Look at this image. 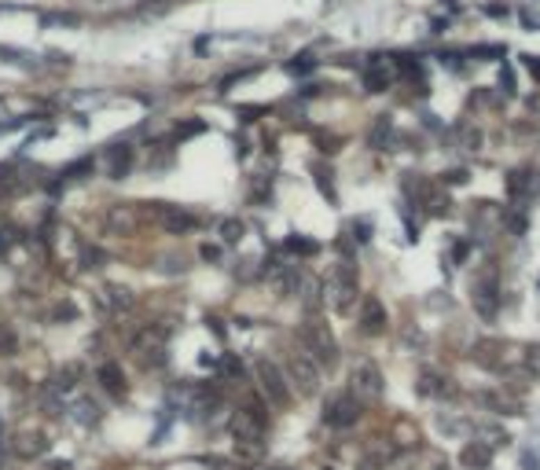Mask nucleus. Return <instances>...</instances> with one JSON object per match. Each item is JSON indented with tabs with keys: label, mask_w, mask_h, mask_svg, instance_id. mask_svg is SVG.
Segmentation results:
<instances>
[{
	"label": "nucleus",
	"mask_w": 540,
	"mask_h": 470,
	"mask_svg": "<svg viewBox=\"0 0 540 470\" xmlns=\"http://www.w3.org/2000/svg\"><path fill=\"white\" fill-rule=\"evenodd\" d=\"M302 349L313 357L316 364H334V357H338V346H334V338H331V331H327V323H320V320H305L302 323Z\"/></svg>",
	"instance_id": "f257e3e1"
},
{
	"label": "nucleus",
	"mask_w": 540,
	"mask_h": 470,
	"mask_svg": "<svg viewBox=\"0 0 540 470\" xmlns=\"http://www.w3.org/2000/svg\"><path fill=\"white\" fill-rule=\"evenodd\" d=\"M357 291H360L357 265L345 257V261H338V268H334V276H331V305L338 312H350L353 302H357Z\"/></svg>",
	"instance_id": "f03ea898"
},
{
	"label": "nucleus",
	"mask_w": 540,
	"mask_h": 470,
	"mask_svg": "<svg viewBox=\"0 0 540 470\" xmlns=\"http://www.w3.org/2000/svg\"><path fill=\"white\" fill-rule=\"evenodd\" d=\"M287 375H291V382L298 386V394H305V397H313L320 389V364L309 357L305 349H294L287 357Z\"/></svg>",
	"instance_id": "7ed1b4c3"
},
{
	"label": "nucleus",
	"mask_w": 540,
	"mask_h": 470,
	"mask_svg": "<svg viewBox=\"0 0 540 470\" xmlns=\"http://www.w3.org/2000/svg\"><path fill=\"white\" fill-rule=\"evenodd\" d=\"M254 375H257V382H261V394L268 397V404L287 408V404H291V389H287V378H283V371L276 368V364L261 357L254 364Z\"/></svg>",
	"instance_id": "20e7f679"
},
{
	"label": "nucleus",
	"mask_w": 540,
	"mask_h": 470,
	"mask_svg": "<svg viewBox=\"0 0 540 470\" xmlns=\"http://www.w3.org/2000/svg\"><path fill=\"white\" fill-rule=\"evenodd\" d=\"M265 408L261 404H247L243 412L231 415V437H236V445H247V441H261L265 437Z\"/></svg>",
	"instance_id": "39448f33"
},
{
	"label": "nucleus",
	"mask_w": 540,
	"mask_h": 470,
	"mask_svg": "<svg viewBox=\"0 0 540 470\" xmlns=\"http://www.w3.org/2000/svg\"><path fill=\"white\" fill-rule=\"evenodd\" d=\"M350 394L360 404L382 397V371L371 360H364V364H357V368H353V375H350Z\"/></svg>",
	"instance_id": "423d86ee"
},
{
	"label": "nucleus",
	"mask_w": 540,
	"mask_h": 470,
	"mask_svg": "<svg viewBox=\"0 0 540 470\" xmlns=\"http://www.w3.org/2000/svg\"><path fill=\"white\" fill-rule=\"evenodd\" d=\"M360 415H364V404H360L353 394H334L327 400V408H324V423L334 426V430H345V426H353Z\"/></svg>",
	"instance_id": "0eeeda50"
},
{
	"label": "nucleus",
	"mask_w": 540,
	"mask_h": 470,
	"mask_svg": "<svg viewBox=\"0 0 540 470\" xmlns=\"http://www.w3.org/2000/svg\"><path fill=\"white\" fill-rule=\"evenodd\" d=\"M133 352H136V360L144 364V368H158V364H165V331H144L133 342Z\"/></svg>",
	"instance_id": "6e6552de"
},
{
	"label": "nucleus",
	"mask_w": 540,
	"mask_h": 470,
	"mask_svg": "<svg viewBox=\"0 0 540 470\" xmlns=\"http://www.w3.org/2000/svg\"><path fill=\"white\" fill-rule=\"evenodd\" d=\"M154 217H158V225H162L165 232H173V235H184V232H191V228L199 225V220L191 217L188 210H180V206H165V202H158Z\"/></svg>",
	"instance_id": "1a4fd4ad"
},
{
	"label": "nucleus",
	"mask_w": 540,
	"mask_h": 470,
	"mask_svg": "<svg viewBox=\"0 0 540 470\" xmlns=\"http://www.w3.org/2000/svg\"><path fill=\"white\" fill-rule=\"evenodd\" d=\"M493 463V448H489V441H467V445L459 448V467L463 470H485Z\"/></svg>",
	"instance_id": "9d476101"
},
{
	"label": "nucleus",
	"mask_w": 540,
	"mask_h": 470,
	"mask_svg": "<svg viewBox=\"0 0 540 470\" xmlns=\"http://www.w3.org/2000/svg\"><path fill=\"white\" fill-rule=\"evenodd\" d=\"M496 305H500L496 283H474V309H478V316L482 320H493L496 316Z\"/></svg>",
	"instance_id": "9b49d317"
},
{
	"label": "nucleus",
	"mask_w": 540,
	"mask_h": 470,
	"mask_svg": "<svg viewBox=\"0 0 540 470\" xmlns=\"http://www.w3.org/2000/svg\"><path fill=\"white\" fill-rule=\"evenodd\" d=\"M360 331L364 334H382L386 331V309L379 298H368L364 302V323H360Z\"/></svg>",
	"instance_id": "f8f14e48"
},
{
	"label": "nucleus",
	"mask_w": 540,
	"mask_h": 470,
	"mask_svg": "<svg viewBox=\"0 0 540 470\" xmlns=\"http://www.w3.org/2000/svg\"><path fill=\"white\" fill-rule=\"evenodd\" d=\"M364 85H368V92H386V88H390V67H386V56L371 59V67L364 74Z\"/></svg>",
	"instance_id": "ddd939ff"
},
{
	"label": "nucleus",
	"mask_w": 540,
	"mask_h": 470,
	"mask_svg": "<svg viewBox=\"0 0 540 470\" xmlns=\"http://www.w3.org/2000/svg\"><path fill=\"white\" fill-rule=\"evenodd\" d=\"M99 382H103V389H107V394H114V397L125 394V378H122V368H118V364H103V368H99Z\"/></svg>",
	"instance_id": "4468645a"
},
{
	"label": "nucleus",
	"mask_w": 540,
	"mask_h": 470,
	"mask_svg": "<svg viewBox=\"0 0 540 470\" xmlns=\"http://www.w3.org/2000/svg\"><path fill=\"white\" fill-rule=\"evenodd\" d=\"M44 448H48L44 434H22V437L15 441V452L22 455V460H30V455H41Z\"/></svg>",
	"instance_id": "2eb2a0df"
},
{
	"label": "nucleus",
	"mask_w": 540,
	"mask_h": 470,
	"mask_svg": "<svg viewBox=\"0 0 540 470\" xmlns=\"http://www.w3.org/2000/svg\"><path fill=\"white\" fill-rule=\"evenodd\" d=\"M419 394L423 397H445L448 386H445V378L437 375V371H423L419 375Z\"/></svg>",
	"instance_id": "dca6fc26"
},
{
	"label": "nucleus",
	"mask_w": 540,
	"mask_h": 470,
	"mask_svg": "<svg viewBox=\"0 0 540 470\" xmlns=\"http://www.w3.org/2000/svg\"><path fill=\"white\" fill-rule=\"evenodd\" d=\"M129 165H133V151H129L125 143H122V147H111V177L122 180L129 173Z\"/></svg>",
	"instance_id": "f3484780"
},
{
	"label": "nucleus",
	"mask_w": 540,
	"mask_h": 470,
	"mask_svg": "<svg viewBox=\"0 0 540 470\" xmlns=\"http://www.w3.org/2000/svg\"><path fill=\"white\" fill-rule=\"evenodd\" d=\"M386 140H390V118L379 114V118H375V125H371V133H368V143L382 151V147H386Z\"/></svg>",
	"instance_id": "a211bd4d"
},
{
	"label": "nucleus",
	"mask_w": 540,
	"mask_h": 470,
	"mask_svg": "<svg viewBox=\"0 0 540 470\" xmlns=\"http://www.w3.org/2000/svg\"><path fill=\"white\" fill-rule=\"evenodd\" d=\"M500 352H504V346H500V342H482L478 346V360L489 364V368H504V357H500Z\"/></svg>",
	"instance_id": "6ab92c4d"
},
{
	"label": "nucleus",
	"mask_w": 540,
	"mask_h": 470,
	"mask_svg": "<svg viewBox=\"0 0 540 470\" xmlns=\"http://www.w3.org/2000/svg\"><path fill=\"white\" fill-rule=\"evenodd\" d=\"M393 460V445H375V448H368V467L371 470H379Z\"/></svg>",
	"instance_id": "aec40b11"
},
{
	"label": "nucleus",
	"mask_w": 540,
	"mask_h": 470,
	"mask_svg": "<svg viewBox=\"0 0 540 470\" xmlns=\"http://www.w3.org/2000/svg\"><path fill=\"white\" fill-rule=\"evenodd\" d=\"M507 191L511 195H525V191H530V173H525V169H514V173L507 177Z\"/></svg>",
	"instance_id": "412c9836"
},
{
	"label": "nucleus",
	"mask_w": 540,
	"mask_h": 470,
	"mask_svg": "<svg viewBox=\"0 0 540 470\" xmlns=\"http://www.w3.org/2000/svg\"><path fill=\"white\" fill-rule=\"evenodd\" d=\"M221 239L224 243H239L243 239V220H236V217L221 220Z\"/></svg>",
	"instance_id": "4be33fe9"
},
{
	"label": "nucleus",
	"mask_w": 540,
	"mask_h": 470,
	"mask_svg": "<svg viewBox=\"0 0 540 470\" xmlns=\"http://www.w3.org/2000/svg\"><path fill=\"white\" fill-rule=\"evenodd\" d=\"M107 302L114 309H129V305H133V294H129L125 286H107Z\"/></svg>",
	"instance_id": "5701e85b"
},
{
	"label": "nucleus",
	"mask_w": 540,
	"mask_h": 470,
	"mask_svg": "<svg viewBox=\"0 0 540 470\" xmlns=\"http://www.w3.org/2000/svg\"><path fill=\"white\" fill-rule=\"evenodd\" d=\"M287 250L309 257V254H316V243H313V239H302V235H291V239H287Z\"/></svg>",
	"instance_id": "b1692460"
},
{
	"label": "nucleus",
	"mask_w": 540,
	"mask_h": 470,
	"mask_svg": "<svg viewBox=\"0 0 540 470\" xmlns=\"http://www.w3.org/2000/svg\"><path fill=\"white\" fill-rule=\"evenodd\" d=\"M74 412H77V423H85V426L99 419V408H96L92 400H77V408H74Z\"/></svg>",
	"instance_id": "393cba45"
},
{
	"label": "nucleus",
	"mask_w": 540,
	"mask_h": 470,
	"mask_svg": "<svg viewBox=\"0 0 540 470\" xmlns=\"http://www.w3.org/2000/svg\"><path fill=\"white\" fill-rule=\"evenodd\" d=\"M522 357H525V368H530L533 375H540V346H530Z\"/></svg>",
	"instance_id": "a878e982"
},
{
	"label": "nucleus",
	"mask_w": 540,
	"mask_h": 470,
	"mask_svg": "<svg viewBox=\"0 0 540 470\" xmlns=\"http://www.w3.org/2000/svg\"><path fill=\"white\" fill-rule=\"evenodd\" d=\"M397 74H404V77H419V67L411 63V56H401V59H397Z\"/></svg>",
	"instance_id": "bb28decb"
},
{
	"label": "nucleus",
	"mask_w": 540,
	"mask_h": 470,
	"mask_svg": "<svg viewBox=\"0 0 540 470\" xmlns=\"http://www.w3.org/2000/svg\"><path fill=\"white\" fill-rule=\"evenodd\" d=\"M51 22H63V26H77V15H70V11H56V15H44V26Z\"/></svg>",
	"instance_id": "cd10ccee"
},
{
	"label": "nucleus",
	"mask_w": 540,
	"mask_h": 470,
	"mask_svg": "<svg viewBox=\"0 0 540 470\" xmlns=\"http://www.w3.org/2000/svg\"><path fill=\"white\" fill-rule=\"evenodd\" d=\"M313 67H316V59H309V56H302V63H291V67H287V70H291V74H305V70H313Z\"/></svg>",
	"instance_id": "c85d7f7f"
},
{
	"label": "nucleus",
	"mask_w": 540,
	"mask_h": 470,
	"mask_svg": "<svg viewBox=\"0 0 540 470\" xmlns=\"http://www.w3.org/2000/svg\"><path fill=\"white\" fill-rule=\"evenodd\" d=\"M353 232H357V243H368L371 225H368V220H357V225H353Z\"/></svg>",
	"instance_id": "c756f323"
},
{
	"label": "nucleus",
	"mask_w": 540,
	"mask_h": 470,
	"mask_svg": "<svg viewBox=\"0 0 540 470\" xmlns=\"http://www.w3.org/2000/svg\"><path fill=\"white\" fill-rule=\"evenodd\" d=\"M85 261H88V268H96L99 261H103V254L96 250V246H85Z\"/></svg>",
	"instance_id": "7c9ffc66"
},
{
	"label": "nucleus",
	"mask_w": 540,
	"mask_h": 470,
	"mask_svg": "<svg viewBox=\"0 0 540 470\" xmlns=\"http://www.w3.org/2000/svg\"><path fill=\"white\" fill-rule=\"evenodd\" d=\"M202 257L206 261H217V257H221V250H217V246H202Z\"/></svg>",
	"instance_id": "2f4dec72"
},
{
	"label": "nucleus",
	"mask_w": 540,
	"mask_h": 470,
	"mask_svg": "<svg viewBox=\"0 0 540 470\" xmlns=\"http://www.w3.org/2000/svg\"><path fill=\"white\" fill-rule=\"evenodd\" d=\"M525 59H530V70H533V74H537V77H540V63H537V59H533V56H525Z\"/></svg>",
	"instance_id": "473e14b6"
},
{
	"label": "nucleus",
	"mask_w": 540,
	"mask_h": 470,
	"mask_svg": "<svg viewBox=\"0 0 540 470\" xmlns=\"http://www.w3.org/2000/svg\"><path fill=\"white\" fill-rule=\"evenodd\" d=\"M51 470H70V463H51Z\"/></svg>",
	"instance_id": "72a5a7b5"
},
{
	"label": "nucleus",
	"mask_w": 540,
	"mask_h": 470,
	"mask_svg": "<svg viewBox=\"0 0 540 470\" xmlns=\"http://www.w3.org/2000/svg\"><path fill=\"white\" fill-rule=\"evenodd\" d=\"M434 470H448V467H434Z\"/></svg>",
	"instance_id": "f704fd0d"
}]
</instances>
